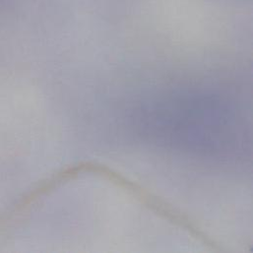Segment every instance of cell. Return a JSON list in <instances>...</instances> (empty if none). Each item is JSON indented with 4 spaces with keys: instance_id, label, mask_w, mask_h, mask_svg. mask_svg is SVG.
<instances>
[{
    "instance_id": "1",
    "label": "cell",
    "mask_w": 253,
    "mask_h": 253,
    "mask_svg": "<svg viewBox=\"0 0 253 253\" xmlns=\"http://www.w3.org/2000/svg\"><path fill=\"white\" fill-rule=\"evenodd\" d=\"M132 127L152 146L199 158H229L249 142L242 117L212 98L170 99L144 107L134 115Z\"/></svg>"
}]
</instances>
